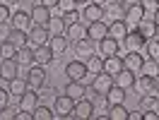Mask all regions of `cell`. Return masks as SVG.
<instances>
[{
  "mask_svg": "<svg viewBox=\"0 0 159 120\" xmlns=\"http://www.w3.org/2000/svg\"><path fill=\"white\" fill-rule=\"evenodd\" d=\"M46 67L43 65H31V67H27V75H24V79H27V84H29V89H34V91H39L43 84H46Z\"/></svg>",
  "mask_w": 159,
  "mask_h": 120,
  "instance_id": "cell-1",
  "label": "cell"
},
{
  "mask_svg": "<svg viewBox=\"0 0 159 120\" xmlns=\"http://www.w3.org/2000/svg\"><path fill=\"white\" fill-rule=\"evenodd\" d=\"M72 108H75V99H70L65 91H63L60 96H56V101H53V113H56L58 120H68Z\"/></svg>",
  "mask_w": 159,
  "mask_h": 120,
  "instance_id": "cell-2",
  "label": "cell"
},
{
  "mask_svg": "<svg viewBox=\"0 0 159 120\" xmlns=\"http://www.w3.org/2000/svg\"><path fill=\"white\" fill-rule=\"evenodd\" d=\"M92 110H94L92 99L82 96L80 101H75V108H72V113L68 115V120H89L92 118Z\"/></svg>",
  "mask_w": 159,
  "mask_h": 120,
  "instance_id": "cell-3",
  "label": "cell"
},
{
  "mask_svg": "<svg viewBox=\"0 0 159 120\" xmlns=\"http://www.w3.org/2000/svg\"><path fill=\"white\" fill-rule=\"evenodd\" d=\"M125 12H128V5L123 0H113V2H106L104 5V22H113V19H125Z\"/></svg>",
  "mask_w": 159,
  "mask_h": 120,
  "instance_id": "cell-4",
  "label": "cell"
},
{
  "mask_svg": "<svg viewBox=\"0 0 159 120\" xmlns=\"http://www.w3.org/2000/svg\"><path fill=\"white\" fill-rule=\"evenodd\" d=\"M97 48H99V55H101V58H109V55H120V53H118L120 41L113 39V36H104L101 41H97Z\"/></svg>",
  "mask_w": 159,
  "mask_h": 120,
  "instance_id": "cell-5",
  "label": "cell"
},
{
  "mask_svg": "<svg viewBox=\"0 0 159 120\" xmlns=\"http://www.w3.org/2000/svg\"><path fill=\"white\" fill-rule=\"evenodd\" d=\"M48 39H51V34H48V29H46V24H34L29 29V46L31 48L48 43Z\"/></svg>",
  "mask_w": 159,
  "mask_h": 120,
  "instance_id": "cell-6",
  "label": "cell"
},
{
  "mask_svg": "<svg viewBox=\"0 0 159 120\" xmlns=\"http://www.w3.org/2000/svg\"><path fill=\"white\" fill-rule=\"evenodd\" d=\"M65 75H68V79H77V82H82L87 75H89V70H87L84 60H70L68 65H65Z\"/></svg>",
  "mask_w": 159,
  "mask_h": 120,
  "instance_id": "cell-7",
  "label": "cell"
},
{
  "mask_svg": "<svg viewBox=\"0 0 159 120\" xmlns=\"http://www.w3.org/2000/svg\"><path fill=\"white\" fill-rule=\"evenodd\" d=\"M89 87L97 91V94H109V89L113 87V77H111L109 72H104V70H101L99 75H94V79H92Z\"/></svg>",
  "mask_w": 159,
  "mask_h": 120,
  "instance_id": "cell-8",
  "label": "cell"
},
{
  "mask_svg": "<svg viewBox=\"0 0 159 120\" xmlns=\"http://www.w3.org/2000/svg\"><path fill=\"white\" fill-rule=\"evenodd\" d=\"M145 43H147V39H145V36H142L138 29H130V31H128V36L123 39V46H125V50H140V53H142Z\"/></svg>",
  "mask_w": 159,
  "mask_h": 120,
  "instance_id": "cell-9",
  "label": "cell"
},
{
  "mask_svg": "<svg viewBox=\"0 0 159 120\" xmlns=\"http://www.w3.org/2000/svg\"><path fill=\"white\" fill-rule=\"evenodd\" d=\"M17 75H20V62H17L15 58L0 60V79L10 82V79H15Z\"/></svg>",
  "mask_w": 159,
  "mask_h": 120,
  "instance_id": "cell-10",
  "label": "cell"
},
{
  "mask_svg": "<svg viewBox=\"0 0 159 120\" xmlns=\"http://www.w3.org/2000/svg\"><path fill=\"white\" fill-rule=\"evenodd\" d=\"M87 36H89L92 41H101L104 36H109V22H89L87 24Z\"/></svg>",
  "mask_w": 159,
  "mask_h": 120,
  "instance_id": "cell-11",
  "label": "cell"
},
{
  "mask_svg": "<svg viewBox=\"0 0 159 120\" xmlns=\"http://www.w3.org/2000/svg\"><path fill=\"white\" fill-rule=\"evenodd\" d=\"M142 62H145V55H140V50H128V55H123V67L135 75H140Z\"/></svg>",
  "mask_w": 159,
  "mask_h": 120,
  "instance_id": "cell-12",
  "label": "cell"
},
{
  "mask_svg": "<svg viewBox=\"0 0 159 120\" xmlns=\"http://www.w3.org/2000/svg\"><path fill=\"white\" fill-rule=\"evenodd\" d=\"M10 24L15 27V29H24V31H29L31 27H34V22H31V15H29L27 10H17V12H12Z\"/></svg>",
  "mask_w": 159,
  "mask_h": 120,
  "instance_id": "cell-13",
  "label": "cell"
},
{
  "mask_svg": "<svg viewBox=\"0 0 159 120\" xmlns=\"http://www.w3.org/2000/svg\"><path fill=\"white\" fill-rule=\"evenodd\" d=\"M135 82H138V75L125 70V67H123L118 75H113V84H116V87H123V89H128V91L135 87Z\"/></svg>",
  "mask_w": 159,
  "mask_h": 120,
  "instance_id": "cell-14",
  "label": "cell"
},
{
  "mask_svg": "<svg viewBox=\"0 0 159 120\" xmlns=\"http://www.w3.org/2000/svg\"><path fill=\"white\" fill-rule=\"evenodd\" d=\"M53 60H56V55H53V50H51L48 43L34 48V62H36V65H43V67H46V65H51Z\"/></svg>",
  "mask_w": 159,
  "mask_h": 120,
  "instance_id": "cell-15",
  "label": "cell"
},
{
  "mask_svg": "<svg viewBox=\"0 0 159 120\" xmlns=\"http://www.w3.org/2000/svg\"><path fill=\"white\" fill-rule=\"evenodd\" d=\"M29 15H31V22H34V24H46V22L51 19L53 10H51V7H46L43 2H36V5L29 10Z\"/></svg>",
  "mask_w": 159,
  "mask_h": 120,
  "instance_id": "cell-16",
  "label": "cell"
},
{
  "mask_svg": "<svg viewBox=\"0 0 159 120\" xmlns=\"http://www.w3.org/2000/svg\"><path fill=\"white\" fill-rule=\"evenodd\" d=\"M75 53H77L80 58H89L92 53H97V41H92L89 36L75 41Z\"/></svg>",
  "mask_w": 159,
  "mask_h": 120,
  "instance_id": "cell-17",
  "label": "cell"
},
{
  "mask_svg": "<svg viewBox=\"0 0 159 120\" xmlns=\"http://www.w3.org/2000/svg\"><path fill=\"white\" fill-rule=\"evenodd\" d=\"M128 31H130V27H128V22H125V19H113V22H109V36H113V39L123 41L125 36H128Z\"/></svg>",
  "mask_w": 159,
  "mask_h": 120,
  "instance_id": "cell-18",
  "label": "cell"
},
{
  "mask_svg": "<svg viewBox=\"0 0 159 120\" xmlns=\"http://www.w3.org/2000/svg\"><path fill=\"white\" fill-rule=\"evenodd\" d=\"M82 17L87 19V24H89V22H99V19H104V7H101V5H94V2H87V5L82 7Z\"/></svg>",
  "mask_w": 159,
  "mask_h": 120,
  "instance_id": "cell-19",
  "label": "cell"
},
{
  "mask_svg": "<svg viewBox=\"0 0 159 120\" xmlns=\"http://www.w3.org/2000/svg\"><path fill=\"white\" fill-rule=\"evenodd\" d=\"M48 46H51V50H53V55H56V58H60V55L68 50L70 41H68V36H65V34H60V36H51V39H48Z\"/></svg>",
  "mask_w": 159,
  "mask_h": 120,
  "instance_id": "cell-20",
  "label": "cell"
},
{
  "mask_svg": "<svg viewBox=\"0 0 159 120\" xmlns=\"http://www.w3.org/2000/svg\"><path fill=\"white\" fill-rule=\"evenodd\" d=\"M15 60L20 62V67H31V65H34V48H31V46H22V48H17Z\"/></svg>",
  "mask_w": 159,
  "mask_h": 120,
  "instance_id": "cell-21",
  "label": "cell"
},
{
  "mask_svg": "<svg viewBox=\"0 0 159 120\" xmlns=\"http://www.w3.org/2000/svg\"><path fill=\"white\" fill-rule=\"evenodd\" d=\"M157 79L159 77H149V75H140L135 87H140L142 94H157Z\"/></svg>",
  "mask_w": 159,
  "mask_h": 120,
  "instance_id": "cell-22",
  "label": "cell"
},
{
  "mask_svg": "<svg viewBox=\"0 0 159 120\" xmlns=\"http://www.w3.org/2000/svg\"><path fill=\"white\" fill-rule=\"evenodd\" d=\"M27 89H29V84H27V79H24L22 75H17L15 79L7 82V91H10V96H17V99H20Z\"/></svg>",
  "mask_w": 159,
  "mask_h": 120,
  "instance_id": "cell-23",
  "label": "cell"
},
{
  "mask_svg": "<svg viewBox=\"0 0 159 120\" xmlns=\"http://www.w3.org/2000/svg\"><path fill=\"white\" fill-rule=\"evenodd\" d=\"M145 19V10H142V5H128V12H125V22H128V27L130 24H135V27H138L140 22ZM135 27H133V29H135Z\"/></svg>",
  "mask_w": 159,
  "mask_h": 120,
  "instance_id": "cell-24",
  "label": "cell"
},
{
  "mask_svg": "<svg viewBox=\"0 0 159 120\" xmlns=\"http://www.w3.org/2000/svg\"><path fill=\"white\" fill-rule=\"evenodd\" d=\"M84 89H87V87H84L82 82H77V79H70L68 84L63 87V91L68 94L70 99H75V101H80V99H82V96H84Z\"/></svg>",
  "mask_w": 159,
  "mask_h": 120,
  "instance_id": "cell-25",
  "label": "cell"
},
{
  "mask_svg": "<svg viewBox=\"0 0 159 120\" xmlns=\"http://www.w3.org/2000/svg\"><path fill=\"white\" fill-rule=\"evenodd\" d=\"M120 70H123V55H109V58H104V72H109L113 77Z\"/></svg>",
  "mask_w": 159,
  "mask_h": 120,
  "instance_id": "cell-26",
  "label": "cell"
},
{
  "mask_svg": "<svg viewBox=\"0 0 159 120\" xmlns=\"http://www.w3.org/2000/svg\"><path fill=\"white\" fill-rule=\"evenodd\" d=\"M65 36H68V41H80L87 36V27L84 24H80V22H75V24H68L65 27Z\"/></svg>",
  "mask_w": 159,
  "mask_h": 120,
  "instance_id": "cell-27",
  "label": "cell"
},
{
  "mask_svg": "<svg viewBox=\"0 0 159 120\" xmlns=\"http://www.w3.org/2000/svg\"><path fill=\"white\" fill-rule=\"evenodd\" d=\"M135 29H138L145 39H154V36H159V29H157V24H154V19H142Z\"/></svg>",
  "mask_w": 159,
  "mask_h": 120,
  "instance_id": "cell-28",
  "label": "cell"
},
{
  "mask_svg": "<svg viewBox=\"0 0 159 120\" xmlns=\"http://www.w3.org/2000/svg\"><path fill=\"white\" fill-rule=\"evenodd\" d=\"M7 41H12L17 48H22V46H29V31L15 29V27H12V31H10V36H7Z\"/></svg>",
  "mask_w": 159,
  "mask_h": 120,
  "instance_id": "cell-29",
  "label": "cell"
},
{
  "mask_svg": "<svg viewBox=\"0 0 159 120\" xmlns=\"http://www.w3.org/2000/svg\"><path fill=\"white\" fill-rule=\"evenodd\" d=\"M46 29H48L51 36H60V34H65V22H63V17H53V15H51V19L46 22Z\"/></svg>",
  "mask_w": 159,
  "mask_h": 120,
  "instance_id": "cell-30",
  "label": "cell"
},
{
  "mask_svg": "<svg viewBox=\"0 0 159 120\" xmlns=\"http://www.w3.org/2000/svg\"><path fill=\"white\" fill-rule=\"evenodd\" d=\"M84 65H87L89 75H99V72L104 70V58H101V55H97V53H92L89 58H84Z\"/></svg>",
  "mask_w": 159,
  "mask_h": 120,
  "instance_id": "cell-31",
  "label": "cell"
},
{
  "mask_svg": "<svg viewBox=\"0 0 159 120\" xmlns=\"http://www.w3.org/2000/svg\"><path fill=\"white\" fill-rule=\"evenodd\" d=\"M138 108L140 110H154L159 108V99H157V94H142L138 101Z\"/></svg>",
  "mask_w": 159,
  "mask_h": 120,
  "instance_id": "cell-32",
  "label": "cell"
},
{
  "mask_svg": "<svg viewBox=\"0 0 159 120\" xmlns=\"http://www.w3.org/2000/svg\"><path fill=\"white\" fill-rule=\"evenodd\" d=\"M125 96H128V89H123V87H111L109 89V94H106V99H109V103L113 106V103H123L125 101Z\"/></svg>",
  "mask_w": 159,
  "mask_h": 120,
  "instance_id": "cell-33",
  "label": "cell"
},
{
  "mask_svg": "<svg viewBox=\"0 0 159 120\" xmlns=\"http://www.w3.org/2000/svg\"><path fill=\"white\" fill-rule=\"evenodd\" d=\"M140 75H149V77H159V60L154 58H145L142 67H140Z\"/></svg>",
  "mask_w": 159,
  "mask_h": 120,
  "instance_id": "cell-34",
  "label": "cell"
},
{
  "mask_svg": "<svg viewBox=\"0 0 159 120\" xmlns=\"http://www.w3.org/2000/svg\"><path fill=\"white\" fill-rule=\"evenodd\" d=\"M109 120H128V108H125L123 103L109 106Z\"/></svg>",
  "mask_w": 159,
  "mask_h": 120,
  "instance_id": "cell-35",
  "label": "cell"
},
{
  "mask_svg": "<svg viewBox=\"0 0 159 120\" xmlns=\"http://www.w3.org/2000/svg\"><path fill=\"white\" fill-rule=\"evenodd\" d=\"M142 53H145V58L159 60V39H157V36H154V39H147V43H145Z\"/></svg>",
  "mask_w": 159,
  "mask_h": 120,
  "instance_id": "cell-36",
  "label": "cell"
},
{
  "mask_svg": "<svg viewBox=\"0 0 159 120\" xmlns=\"http://www.w3.org/2000/svg\"><path fill=\"white\" fill-rule=\"evenodd\" d=\"M92 103H94V110L92 113H109V99H106V94H97L94 99H92Z\"/></svg>",
  "mask_w": 159,
  "mask_h": 120,
  "instance_id": "cell-37",
  "label": "cell"
},
{
  "mask_svg": "<svg viewBox=\"0 0 159 120\" xmlns=\"http://www.w3.org/2000/svg\"><path fill=\"white\" fill-rule=\"evenodd\" d=\"M15 53H17V46L12 41H0V60L15 58Z\"/></svg>",
  "mask_w": 159,
  "mask_h": 120,
  "instance_id": "cell-38",
  "label": "cell"
},
{
  "mask_svg": "<svg viewBox=\"0 0 159 120\" xmlns=\"http://www.w3.org/2000/svg\"><path fill=\"white\" fill-rule=\"evenodd\" d=\"M56 118V113H53V108H48V106H36L34 108V120H53Z\"/></svg>",
  "mask_w": 159,
  "mask_h": 120,
  "instance_id": "cell-39",
  "label": "cell"
},
{
  "mask_svg": "<svg viewBox=\"0 0 159 120\" xmlns=\"http://www.w3.org/2000/svg\"><path fill=\"white\" fill-rule=\"evenodd\" d=\"M17 113H20V106H5L0 108V120H17Z\"/></svg>",
  "mask_w": 159,
  "mask_h": 120,
  "instance_id": "cell-40",
  "label": "cell"
},
{
  "mask_svg": "<svg viewBox=\"0 0 159 120\" xmlns=\"http://www.w3.org/2000/svg\"><path fill=\"white\" fill-rule=\"evenodd\" d=\"M60 17H63V22H65V27H68V24H75V22H80V17H82V15H80V12H77V7H75V10L63 12Z\"/></svg>",
  "mask_w": 159,
  "mask_h": 120,
  "instance_id": "cell-41",
  "label": "cell"
},
{
  "mask_svg": "<svg viewBox=\"0 0 159 120\" xmlns=\"http://www.w3.org/2000/svg\"><path fill=\"white\" fill-rule=\"evenodd\" d=\"M75 7H77V2H75V0H58L60 15H63V12H68V10H75Z\"/></svg>",
  "mask_w": 159,
  "mask_h": 120,
  "instance_id": "cell-42",
  "label": "cell"
},
{
  "mask_svg": "<svg viewBox=\"0 0 159 120\" xmlns=\"http://www.w3.org/2000/svg\"><path fill=\"white\" fill-rule=\"evenodd\" d=\"M12 12H10V5L7 2H0V22H10Z\"/></svg>",
  "mask_w": 159,
  "mask_h": 120,
  "instance_id": "cell-43",
  "label": "cell"
},
{
  "mask_svg": "<svg viewBox=\"0 0 159 120\" xmlns=\"http://www.w3.org/2000/svg\"><path fill=\"white\" fill-rule=\"evenodd\" d=\"M10 31H12V24H10V22H0V41H7Z\"/></svg>",
  "mask_w": 159,
  "mask_h": 120,
  "instance_id": "cell-44",
  "label": "cell"
},
{
  "mask_svg": "<svg viewBox=\"0 0 159 120\" xmlns=\"http://www.w3.org/2000/svg\"><path fill=\"white\" fill-rule=\"evenodd\" d=\"M10 103V91L7 89H0V108H5Z\"/></svg>",
  "mask_w": 159,
  "mask_h": 120,
  "instance_id": "cell-45",
  "label": "cell"
},
{
  "mask_svg": "<svg viewBox=\"0 0 159 120\" xmlns=\"http://www.w3.org/2000/svg\"><path fill=\"white\" fill-rule=\"evenodd\" d=\"M142 118L145 120H159V110H142Z\"/></svg>",
  "mask_w": 159,
  "mask_h": 120,
  "instance_id": "cell-46",
  "label": "cell"
},
{
  "mask_svg": "<svg viewBox=\"0 0 159 120\" xmlns=\"http://www.w3.org/2000/svg\"><path fill=\"white\" fill-rule=\"evenodd\" d=\"M128 120H142V110H128Z\"/></svg>",
  "mask_w": 159,
  "mask_h": 120,
  "instance_id": "cell-47",
  "label": "cell"
},
{
  "mask_svg": "<svg viewBox=\"0 0 159 120\" xmlns=\"http://www.w3.org/2000/svg\"><path fill=\"white\" fill-rule=\"evenodd\" d=\"M41 2H43L46 7H51V10H56V7H58V0H41Z\"/></svg>",
  "mask_w": 159,
  "mask_h": 120,
  "instance_id": "cell-48",
  "label": "cell"
},
{
  "mask_svg": "<svg viewBox=\"0 0 159 120\" xmlns=\"http://www.w3.org/2000/svg\"><path fill=\"white\" fill-rule=\"evenodd\" d=\"M89 2H94V5H101V7H104V5L109 2V0H89Z\"/></svg>",
  "mask_w": 159,
  "mask_h": 120,
  "instance_id": "cell-49",
  "label": "cell"
},
{
  "mask_svg": "<svg viewBox=\"0 0 159 120\" xmlns=\"http://www.w3.org/2000/svg\"><path fill=\"white\" fill-rule=\"evenodd\" d=\"M154 24H157V29H159V7H157V12H154Z\"/></svg>",
  "mask_w": 159,
  "mask_h": 120,
  "instance_id": "cell-50",
  "label": "cell"
},
{
  "mask_svg": "<svg viewBox=\"0 0 159 120\" xmlns=\"http://www.w3.org/2000/svg\"><path fill=\"white\" fill-rule=\"evenodd\" d=\"M123 2H125V5H138L140 0H123Z\"/></svg>",
  "mask_w": 159,
  "mask_h": 120,
  "instance_id": "cell-51",
  "label": "cell"
},
{
  "mask_svg": "<svg viewBox=\"0 0 159 120\" xmlns=\"http://www.w3.org/2000/svg\"><path fill=\"white\" fill-rule=\"evenodd\" d=\"M75 2H77V5H87L89 0H75Z\"/></svg>",
  "mask_w": 159,
  "mask_h": 120,
  "instance_id": "cell-52",
  "label": "cell"
},
{
  "mask_svg": "<svg viewBox=\"0 0 159 120\" xmlns=\"http://www.w3.org/2000/svg\"><path fill=\"white\" fill-rule=\"evenodd\" d=\"M157 94H159V79H157Z\"/></svg>",
  "mask_w": 159,
  "mask_h": 120,
  "instance_id": "cell-53",
  "label": "cell"
},
{
  "mask_svg": "<svg viewBox=\"0 0 159 120\" xmlns=\"http://www.w3.org/2000/svg\"><path fill=\"white\" fill-rule=\"evenodd\" d=\"M0 2H2V0H0Z\"/></svg>",
  "mask_w": 159,
  "mask_h": 120,
  "instance_id": "cell-54",
  "label": "cell"
},
{
  "mask_svg": "<svg viewBox=\"0 0 159 120\" xmlns=\"http://www.w3.org/2000/svg\"><path fill=\"white\" fill-rule=\"evenodd\" d=\"M157 2H159V0H157Z\"/></svg>",
  "mask_w": 159,
  "mask_h": 120,
  "instance_id": "cell-55",
  "label": "cell"
},
{
  "mask_svg": "<svg viewBox=\"0 0 159 120\" xmlns=\"http://www.w3.org/2000/svg\"><path fill=\"white\" fill-rule=\"evenodd\" d=\"M157 39H159V36H157Z\"/></svg>",
  "mask_w": 159,
  "mask_h": 120,
  "instance_id": "cell-56",
  "label": "cell"
},
{
  "mask_svg": "<svg viewBox=\"0 0 159 120\" xmlns=\"http://www.w3.org/2000/svg\"><path fill=\"white\" fill-rule=\"evenodd\" d=\"M157 110H159V108H157Z\"/></svg>",
  "mask_w": 159,
  "mask_h": 120,
  "instance_id": "cell-57",
  "label": "cell"
}]
</instances>
